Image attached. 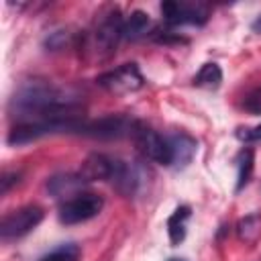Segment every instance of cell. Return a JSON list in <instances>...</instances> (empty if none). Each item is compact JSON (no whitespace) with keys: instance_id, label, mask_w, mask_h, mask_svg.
<instances>
[{"instance_id":"11","label":"cell","mask_w":261,"mask_h":261,"mask_svg":"<svg viewBox=\"0 0 261 261\" xmlns=\"http://www.w3.org/2000/svg\"><path fill=\"white\" fill-rule=\"evenodd\" d=\"M84 184H88L80 173H65V175H53L49 181H47V190L51 196L55 198H73L75 194L82 192Z\"/></svg>"},{"instance_id":"10","label":"cell","mask_w":261,"mask_h":261,"mask_svg":"<svg viewBox=\"0 0 261 261\" xmlns=\"http://www.w3.org/2000/svg\"><path fill=\"white\" fill-rule=\"evenodd\" d=\"M167 143H169V149H171V165L179 167V169L186 167L194 159L196 149H198L196 139H192L186 133H177V135L167 137Z\"/></svg>"},{"instance_id":"12","label":"cell","mask_w":261,"mask_h":261,"mask_svg":"<svg viewBox=\"0 0 261 261\" xmlns=\"http://www.w3.org/2000/svg\"><path fill=\"white\" fill-rule=\"evenodd\" d=\"M151 18L147 12L143 10H135L128 14V18L122 24V39L126 41H139L143 37H147V33L151 31Z\"/></svg>"},{"instance_id":"13","label":"cell","mask_w":261,"mask_h":261,"mask_svg":"<svg viewBox=\"0 0 261 261\" xmlns=\"http://www.w3.org/2000/svg\"><path fill=\"white\" fill-rule=\"evenodd\" d=\"M190 214H192L190 206H179L169 216V220H167V232H169V241H171L173 247H177L186 239V222H188Z\"/></svg>"},{"instance_id":"3","label":"cell","mask_w":261,"mask_h":261,"mask_svg":"<svg viewBox=\"0 0 261 261\" xmlns=\"http://www.w3.org/2000/svg\"><path fill=\"white\" fill-rule=\"evenodd\" d=\"M45 212L39 206H22L10 214H6L0 222V237L2 241H14L29 234L39 222L43 220Z\"/></svg>"},{"instance_id":"9","label":"cell","mask_w":261,"mask_h":261,"mask_svg":"<svg viewBox=\"0 0 261 261\" xmlns=\"http://www.w3.org/2000/svg\"><path fill=\"white\" fill-rule=\"evenodd\" d=\"M143 179H145V171H143L141 165L118 159V167H116V171H114L112 184L116 186V190H118L120 194H124V196H135V194L141 190Z\"/></svg>"},{"instance_id":"4","label":"cell","mask_w":261,"mask_h":261,"mask_svg":"<svg viewBox=\"0 0 261 261\" xmlns=\"http://www.w3.org/2000/svg\"><path fill=\"white\" fill-rule=\"evenodd\" d=\"M137 120H130L126 116H104L98 120H82L77 135L94 137V139H120L126 135H133Z\"/></svg>"},{"instance_id":"7","label":"cell","mask_w":261,"mask_h":261,"mask_svg":"<svg viewBox=\"0 0 261 261\" xmlns=\"http://www.w3.org/2000/svg\"><path fill=\"white\" fill-rule=\"evenodd\" d=\"M118 167V159L104 155V153H92L80 167V175L86 181H112L114 171Z\"/></svg>"},{"instance_id":"17","label":"cell","mask_w":261,"mask_h":261,"mask_svg":"<svg viewBox=\"0 0 261 261\" xmlns=\"http://www.w3.org/2000/svg\"><path fill=\"white\" fill-rule=\"evenodd\" d=\"M77 257H80V249H77V245L67 243V245H61V247L53 249L49 255L41 257L39 261H77Z\"/></svg>"},{"instance_id":"14","label":"cell","mask_w":261,"mask_h":261,"mask_svg":"<svg viewBox=\"0 0 261 261\" xmlns=\"http://www.w3.org/2000/svg\"><path fill=\"white\" fill-rule=\"evenodd\" d=\"M222 82V71L216 63H204L200 71L194 75V86L206 88V90H216Z\"/></svg>"},{"instance_id":"16","label":"cell","mask_w":261,"mask_h":261,"mask_svg":"<svg viewBox=\"0 0 261 261\" xmlns=\"http://www.w3.org/2000/svg\"><path fill=\"white\" fill-rule=\"evenodd\" d=\"M239 175H237V192L243 190L253 173V149H243L239 153Z\"/></svg>"},{"instance_id":"21","label":"cell","mask_w":261,"mask_h":261,"mask_svg":"<svg viewBox=\"0 0 261 261\" xmlns=\"http://www.w3.org/2000/svg\"><path fill=\"white\" fill-rule=\"evenodd\" d=\"M14 181H18V173H4V177H2V194L4 192H8V188L14 184Z\"/></svg>"},{"instance_id":"20","label":"cell","mask_w":261,"mask_h":261,"mask_svg":"<svg viewBox=\"0 0 261 261\" xmlns=\"http://www.w3.org/2000/svg\"><path fill=\"white\" fill-rule=\"evenodd\" d=\"M67 39H69V35H67L65 31H57V33H53V35L45 41V45L51 47V49H61V47L67 43Z\"/></svg>"},{"instance_id":"2","label":"cell","mask_w":261,"mask_h":261,"mask_svg":"<svg viewBox=\"0 0 261 261\" xmlns=\"http://www.w3.org/2000/svg\"><path fill=\"white\" fill-rule=\"evenodd\" d=\"M130 137L135 139V145L147 159H151L159 165H171V149H169L167 137H161L157 130H153L151 126H147L139 120H137Z\"/></svg>"},{"instance_id":"1","label":"cell","mask_w":261,"mask_h":261,"mask_svg":"<svg viewBox=\"0 0 261 261\" xmlns=\"http://www.w3.org/2000/svg\"><path fill=\"white\" fill-rule=\"evenodd\" d=\"M104 208V200L98 194L92 192H80L69 200H63V204L59 206L57 218L61 224H80L86 222L94 216H98Z\"/></svg>"},{"instance_id":"5","label":"cell","mask_w":261,"mask_h":261,"mask_svg":"<svg viewBox=\"0 0 261 261\" xmlns=\"http://www.w3.org/2000/svg\"><path fill=\"white\" fill-rule=\"evenodd\" d=\"M102 88H106L112 94H128V92H137L143 88L145 80L137 67V63H124L112 71L102 73L96 80Z\"/></svg>"},{"instance_id":"15","label":"cell","mask_w":261,"mask_h":261,"mask_svg":"<svg viewBox=\"0 0 261 261\" xmlns=\"http://www.w3.org/2000/svg\"><path fill=\"white\" fill-rule=\"evenodd\" d=\"M237 234H239V239L245 241V243L257 241V237L261 234V216L251 214V216L241 218L239 224H237Z\"/></svg>"},{"instance_id":"19","label":"cell","mask_w":261,"mask_h":261,"mask_svg":"<svg viewBox=\"0 0 261 261\" xmlns=\"http://www.w3.org/2000/svg\"><path fill=\"white\" fill-rule=\"evenodd\" d=\"M237 137L245 143H251V141H261V124L253 126V128H239Z\"/></svg>"},{"instance_id":"8","label":"cell","mask_w":261,"mask_h":261,"mask_svg":"<svg viewBox=\"0 0 261 261\" xmlns=\"http://www.w3.org/2000/svg\"><path fill=\"white\" fill-rule=\"evenodd\" d=\"M122 24H124V20L120 18L118 10L108 12L100 20V24L96 29V35H94L98 51H112L118 45V41L122 39Z\"/></svg>"},{"instance_id":"22","label":"cell","mask_w":261,"mask_h":261,"mask_svg":"<svg viewBox=\"0 0 261 261\" xmlns=\"http://www.w3.org/2000/svg\"><path fill=\"white\" fill-rule=\"evenodd\" d=\"M251 29H253L255 33H259V35H261V14H259V16H257V18L253 20V24H251Z\"/></svg>"},{"instance_id":"6","label":"cell","mask_w":261,"mask_h":261,"mask_svg":"<svg viewBox=\"0 0 261 261\" xmlns=\"http://www.w3.org/2000/svg\"><path fill=\"white\" fill-rule=\"evenodd\" d=\"M161 14L167 24H204L208 20V8L194 2H173L161 4Z\"/></svg>"},{"instance_id":"18","label":"cell","mask_w":261,"mask_h":261,"mask_svg":"<svg viewBox=\"0 0 261 261\" xmlns=\"http://www.w3.org/2000/svg\"><path fill=\"white\" fill-rule=\"evenodd\" d=\"M245 110L251 112V114H261V86L251 90L247 96H245V102H243Z\"/></svg>"},{"instance_id":"23","label":"cell","mask_w":261,"mask_h":261,"mask_svg":"<svg viewBox=\"0 0 261 261\" xmlns=\"http://www.w3.org/2000/svg\"><path fill=\"white\" fill-rule=\"evenodd\" d=\"M167 261H186V259H179V257H169Z\"/></svg>"}]
</instances>
